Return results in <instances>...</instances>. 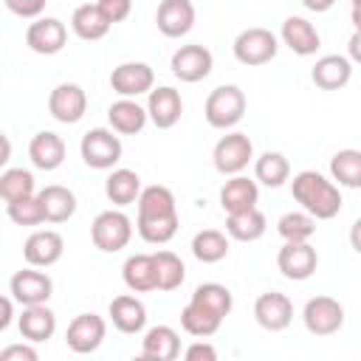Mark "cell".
<instances>
[{
    "mask_svg": "<svg viewBox=\"0 0 361 361\" xmlns=\"http://www.w3.org/2000/svg\"><path fill=\"white\" fill-rule=\"evenodd\" d=\"M290 195L299 203L302 212H307L313 220H333L341 212V186H336L330 178H324L316 169H302L290 180Z\"/></svg>",
    "mask_w": 361,
    "mask_h": 361,
    "instance_id": "1",
    "label": "cell"
},
{
    "mask_svg": "<svg viewBox=\"0 0 361 361\" xmlns=\"http://www.w3.org/2000/svg\"><path fill=\"white\" fill-rule=\"evenodd\" d=\"M245 93L237 85H220L214 87L203 102L206 124L214 130H234L245 116Z\"/></svg>",
    "mask_w": 361,
    "mask_h": 361,
    "instance_id": "2",
    "label": "cell"
},
{
    "mask_svg": "<svg viewBox=\"0 0 361 361\" xmlns=\"http://www.w3.org/2000/svg\"><path fill=\"white\" fill-rule=\"evenodd\" d=\"M234 59L240 65H248V68H257V65H268L276 51H279V37L271 31V28H262V25H251V28H243L237 37H234Z\"/></svg>",
    "mask_w": 361,
    "mask_h": 361,
    "instance_id": "3",
    "label": "cell"
},
{
    "mask_svg": "<svg viewBox=\"0 0 361 361\" xmlns=\"http://www.w3.org/2000/svg\"><path fill=\"white\" fill-rule=\"evenodd\" d=\"M90 240H93V245L99 251L116 254V251L130 245V240H133V220L121 209H104L90 223Z\"/></svg>",
    "mask_w": 361,
    "mask_h": 361,
    "instance_id": "4",
    "label": "cell"
},
{
    "mask_svg": "<svg viewBox=\"0 0 361 361\" xmlns=\"http://www.w3.org/2000/svg\"><path fill=\"white\" fill-rule=\"evenodd\" d=\"M121 138L110 127H93L79 141V155L90 169H113L121 161Z\"/></svg>",
    "mask_w": 361,
    "mask_h": 361,
    "instance_id": "5",
    "label": "cell"
},
{
    "mask_svg": "<svg viewBox=\"0 0 361 361\" xmlns=\"http://www.w3.org/2000/svg\"><path fill=\"white\" fill-rule=\"evenodd\" d=\"M251 161H254V141L240 130H228L226 135H220L212 149V164L226 178L240 175Z\"/></svg>",
    "mask_w": 361,
    "mask_h": 361,
    "instance_id": "6",
    "label": "cell"
},
{
    "mask_svg": "<svg viewBox=\"0 0 361 361\" xmlns=\"http://www.w3.org/2000/svg\"><path fill=\"white\" fill-rule=\"evenodd\" d=\"M302 322L310 336H336L344 327V305L333 296H313L302 307Z\"/></svg>",
    "mask_w": 361,
    "mask_h": 361,
    "instance_id": "7",
    "label": "cell"
},
{
    "mask_svg": "<svg viewBox=\"0 0 361 361\" xmlns=\"http://www.w3.org/2000/svg\"><path fill=\"white\" fill-rule=\"evenodd\" d=\"M104 336H107V322L99 313H79L71 319V324L65 330V344L71 353L87 355L102 347Z\"/></svg>",
    "mask_w": 361,
    "mask_h": 361,
    "instance_id": "8",
    "label": "cell"
},
{
    "mask_svg": "<svg viewBox=\"0 0 361 361\" xmlns=\"http://www.w3.org/2000/svg\"><path fill=\"white\" fill-rule=\"evenodd\" d=\"M212 68H214V56H212V51H209L206 45H197V42H192V45H180V48L172 54V59H169V71H172V76L180 79V82H186V85L203 82V79L212 73Z\"/></svg>",
    "mask_w": 361,
    "mask_h": 361,
    "instance_id": "9",
    "label": "cell"
},
{
    "mask_svg": "<svg viewBox=\"0 0 361 361\" xmlns=\"http://www.w3.org/2000/svg\"><path fill=\"white\" fill-rule=\"evenodd\" d=\"M8 293H11V299H14L17 305H23V307H25V305H42V302H48L51 293H54V279H51L45 271L28 265V268L17 271V274L8 279Z\"/></svg>",
    "mask_w": 361,
    "mask_h": 361,
    "instance_id": "10",
    "label": "cell"
},
{
    "mask_svg": "<svg viewBox=\"0 0 361 361\" xmlns=\"http://www.w3.org/2000/svg\"><path fill=\"white\" fill-rule=\"evenodd\" d=\"M68 42V25L59 17H37L25 28V45L39 56H54Z\"/></svg>",
    "mask_w": 361,
    "mask_h": 361,
    "instance_id": "11",
    "label": "cell"
},
{
    "mask_svg": "<svg viewBox=\"0 0 361 361\" xmlns=\"http://www.w3.org/2000/svg\"><path fill=\"white\" fill-rule=\"evenodd\" d=\"M276 268H279V274H282L285 279H290V282H305V279H310V276L316 274V268H319V254H316V248L310 245V240H307V243H285V245L279 248V254H276Z\"/></svg>",
    "mask_w": 361,
    "mask_h": 361,
    "instance_id": "12",
    "label": "cell"
},
{
    "mask_svg": "<svg viewBox=\"0 0 361 361\" xmlns=\"http://www.w3.org/2000/svg\"><path fill=\"white\" fill-rule=\"evenodd\" d=\"M110 87L121 99H138L155 87V71L147 62H121L110 73Z\"/></svg>",
    "mask_w": 361,
    "mask_h": 361,
    "instance_id": "13",
    "label": "cell"
},
{
    "mask_svg": "<svg viewBox=\"0 0 361 361\" xmlns=\"http://www.w3.org/2000/svg\"><path fill=\"white\" fill-rule=\"evenodd\" d=\"M48 113L59 121V124H76L85 118L87 113V93L82 85L76 82H62L51 90L48 96Z\"/></svg>",
    "mask_w": 361,
    "mask_h": 361,
    "instance_id": "14",
    "label": "cell"
},
{
    "mask_svg": "<svg viewBox=\"0 0 361 361\" xmlns=\"http://www.w3.org/2000/svg\"><path fill=\"white\" fill-rule=\"evenodd\" d=\"M254 319L268 333H282L293 322V302L279 290H265L254 302Z\"/></svg>",
    "mask_w": 361,
    "mask_h": 361,
    "instance_id": "15",
    "label": "cell"
},
{
    "mask_svg": "<svg viewBox=\"0 0 361 361\" xmlns=\"http://www.w3.org/2000/svg\"><path fill=\"white\" fill-rule=\"evenodd\" d=\"M147 118L158 127V130H172L178 121H180V113H183V99H180V90H175L172 85H161V87H152L147 93Z\"/></svg>",
    "mask_w": 361,
    "mask_h": 361,
    "instance_id": "16",
    "label": "cell"
},
{
    "mask_svg": "<svg viewBox=\"0 0 361 361\" xmlns=\"http://www.w3.org/2000/svg\"><path fill=\"white\" fill-rule=\"evenodd\" d=\"M195 3L192 0H161L155 11V25L164 37L180 39L195 28Z\"/></svg>",
    "mask_w": 361,
    "mask_h": 361,
    "instance_id": "17",
    "label": "cell"
},
{
    "mask_svg": "<svg viewBox=\"0 0 361 361\" xmlns=\"http://www.w3.org/2000/svg\"><path fill=\"white\" fill-rule=\"evenodd\" d=\"M62 254H65V240L54 228H39L28 234V240L23 243V259L34 268H51L62 259Z\"/></svg>",
    "mask_w": 361,
    "mask_h": 361,
    "instance_id": "18",
    "label": "cell"
},
{
    "mask_svg": "<svg viewBox=\"0 0 361 361\" xmlns=\"http://www.w3.org/2000/svg\"><path fill=\"white\" fill-rule=\"evenodd\" d=\"M279 42L288 45L296 56H313L322 48V37H319L316 25L307 17H299V14H290V17L282 20Z\"/></svg>",
    "mask_w": 361,
    "mask_h": 361,
    "instance_id": "19",
    "label": "cell"
},
{
    "mask_svg": "<svg viewBox=\"0 0 361 361\" xmlns=\"http://www.w3.org/2000/svg\"><path fill=\"white\" fill-rule=\"evenodd\" d=\"M353 79V59L344 54H324L310 68V82L322 90H341Z\"/></svg>",
    "mask_w": 361,
    "mask_h": 361,
    "instance_id": "20",
    "label": "cell"
},
{
    "mask_svg": "<svg viewBox=\"0 0 361 361\" xmlns=\"http://www.w3.org/2000/svg\"><path fill=\"white\" fill-rule=\"evenodd\" d=\"M107 316H110L113 327H116L118 333H124V336H138V333H144V327H147V307H144V302H141L138 296H133V293L116 296V299L110 302V307H107Z\"/></svg>",
    "mask_w": 361,
    "mask_h": 361,
    "instance_id": "21",
    "label": "cell"
},
{
    "mask_svg": "<svg viewBox=\"0 0 361 361\" xmlns=\"http://www.w3.org/2000/svg\"><path fill=\"white\" fill-rule=\"evenodd\" d=\"M17 330L25 341L31 344H42L56 333V313L48 307V302L42 305H25L23 313L17 316Z\"/></svg>",
    "mask_w": 361,
    "mask_h": 361,
    "instance_id": "22",
    "label": "cell"
},
{
    "mask_svg": "<svg viewBox=\"0 0 361 361\" xmlns=\"http://www.w3.org/2000/svg\"><path fill=\"white\" fill-rule=\"evenodd\" d=\"M65 155H68V147H65L62 135H56L54 130H39L28 144V158L42 172L59 169L65 164Z\"/></svg>",
    "mask_w": 361,
    "mask_h": 361,
    "instance_id": "23",
    "label": "cell"
},
{
    "mask_svg": "<svg viewBox=\"0 0 361 361\" xmlns=\"http://www.w3.org/2000/svg\"><path fill=\"white\" fill-rule=\"evenodd\" d=\"M180 355V333L169 324H155L141 338V358L147 361H175Z\"/></svg>",
    "mask_w": 361,
    "mask_h": 361,
    "instance_id": "24",
    "label": "cell"
},
{
    "mask_svg": "<svg viewBox=\"0 0 361 361\" xmlns=\"http://www.w3.org/2000/svg\"><path fill=\"white\" fill-rule=\"evenodd\" d=\"M147 110L144 104H138L135 99H116L110 107H107V124L113 133L118 135H138L144 127H147Z\"/></svg>",
    "mask_w": 361,
    "mask_h": 361,
    "instance_id": "25",
    "label": "cell"
},
{
    "mask_svg": "<svg viewBox=\"0 0 361 361\" xmlns=\"http://www.w3.org/2000/svg\"><path fill=\"white\" fill-rule=\"evenodd\" d=\"M259 203V186L257 180L245 178L243 172L240 175H228L226 183L220 186V206L223 212H243V209H251Z\"/></svg>",
    "mask_w": 361,
    "mask_h": 361,
    "instance_id": "26",
    "label": "cell"
},
{
    "mask_svg": "<svg viewBox=\"0 0 361 361\" xmlns=\"http://www.w3.org/2000/svg\"><path fill=\"white\" fill-rule=\"evenodd\" d=\"M138 217L135 220H155V217H172L178 214V200L172 195L169 186L152 183V186H141L138 192Z\"/></svg>",
    "mask_w": 361,
    "mask_h": 361,
    "instance_id": "27",
    "label": "cell"
},
{
    "mask_svg": "<svg viewBox=\"0 0 361 361\" xmlns=\"http://www.w3.org/2000/svg\"><path fill=\"white\" fill-rule=\"evenodd\" d=\"M39 203H42V214L45 223H68L76 214V195L68 186L59 183H48L45 189L37 192Z\"/></svg>",
    "mask_w": 361,
    "mask_h": 361,
    "instance_id": "28",
    "label": "cell"
},
{
    "mask_svg": "<svg viewBox=\"0 0 361 361\" xmlns=\"http://www.w3.org/2000/svg\"><path fill=\"white\" fill-rule=\"evenodd\" d=\"M268 228V220L265 214L251 206V209H243V212H228L226 214V234L228 240H237V243H257Z\"/></svg>",
    "mask_w": 361,
    "mask_h": 361,
    "instance_id": "29",
    "label": "cell"
},
{
    "mask_svg": "<svg viewBox=\"0 0 361 361\" xmlns=\"http://www.w3.org/2000/svg\"><path fill=\"white\" fill-rule=\"evenodd\" d=\"M138 192H141V178H138L135 169L118 166V169H110V175L104 178V195L116 209H124V206L135 203Z\"/></svg>",
    "mask_w": 361,
    "mask_h": 361,
    "instance_id": "30",
    "label": "cell"
},
{
    "mask_svg": "<svg viewBox=\"0 0 361 361\" xmlns=\"http://www.w3.org/2000/svg\"><path fill=\"white\" fill-rule=\"evenodd\" d=\"M110 28H113V25L107 23V17L99 11L96 3H82V6H76L73 14H71V31H73L79 39H85V42L104 39Z\"/></svg>",
    "mask_w": 361,
    "mask_h": 361,
    "instance_id": "31",
    "label": "cell"
},
{
    "mask_svg": "<svg viewBox=\"0 0 361 361\" xmlns=\"http://www.w3.org/2000/svg\"><path fill=\"white\" fill-rule=\"evenodd\" d=\"M121 279L133 293H152L155 290V262L152 254H130L121 265Z\"/></svg>",
    "mask_w": 361,
    "mask_h": 361,
    "instance_id": "32",
    "label": "cell"
},
{
    "mask_svg": "<svg viewBox=\"0 0 361 361\" xmlns=\"http://www.w3.org/2000/svg\"><path fill=\"white\" fill-rule=\"evenodd\" d=\"M189 248H192V254H195L197 262L214 265V262H220V259L228 257L231 243H228V234L226 231H220V228H203V231H197L192 237V245Z\"/></svg>",
    "mask_w": 361,
    "mask_h": 361,
    "instance_id": "33",
    "label": "cell"
},
{
    "mask_svg": "<svg viewBox=\"0 0 361 361\" xmlns=\"http://www.w3.org/2000/svg\"><path fill=\"white\" fill-rule=\"evenodd\" d=\"M152 262H155V290H178L186 279V265L183 259L175 254V251H155L152 254Z\"/></svg>",
    "mask_w": 361,
    "mask_h": 361,
    "instance_id": "34",
    "label": "cell"
},
{
    "mask_svg": "<svg viewBox=\"0 0 361 361\" xmlns=\"http://www.w3.org/2000/svg\"><path fill=\"white\" fill-rule=\"evenodd\" d=\"M254 180L268 186V189H279L285 180H290V164L282 152H262L259 158H254Z\"/></svg>",
    "mask_w": 361,
    "mask_h": 361,
    "instance_id": "35",
    "label": "cell"
},
{
    "mask_svg": "<svg viewBox=\"0 0 361 361\" xmlns=\"http://www.w3.org/2000/svg\"><path fill=\"white\" fill-rule=\"evenodd\" d=\"M330 180L344 189L361 186V152L358 149H338L330 158Z\"/></svg>",
    "mask_w": 361,
    "mask_h": 361,
    "instance_id": "36",
    "label": "cell"
},
{
    "mask_svg": "<svg viewBox=\"0 0 361 361\" xmlns=\"http://www.w3.org/2000/svg\"><path fill=\"white\" fill-rule=\"evenodd\" d=\"M189 302L206 307L209 313H214V316H220V319H226V316L231 313V307H234L231 290H228L226 285H220V282H203V285H197V288L192 290V299H189Z\"/></svg>",
    "mask_w": 361,
    "mask_h": 361,
    "instance_id": "37",
    "label": "cell"
},
{
    "mask_svg": "<svg viewBox=\"0 0 361 361\" xmlns=\"http://www.w3.org/2000/svg\"><path fill=\"white\" fill-rule=\"evenodd\" d=\"M220 324H223L220 316L209 313L206 307H200V305H195V302H186V307L180 310V327H183V333H189V336H195V338H209V336H214V333L220 330Z\"/></svg>",
    "mask_w": 361,
    "mask_h": 361,
    "instance_id": "38",
    "label": "cell"
},
{
    "mask_svg": "<svg viewBox=\"0 0 361 361\" xmlns=\"http://www.w3.org/2000/svg\"><path fill=\"white\" fill-rule=\"evenodd\" d=\"M37 192V183H34V175L23 166H8L0 172V200L3 203H11V200H20V197H28Z\"/></svg>",
    "mask_w": 361,
    "mask_h": 361,
    "instance_id": "39",
    "label": "cell"
},
{
    "mask_svg": "<svg viewBox=\"0 0 361 361\" xmlns=\"http://www.w3.org/2000/svg\"><path fill=\"white\" fill-rule=\"evenodd\" d=\"M276 234L285 243H307L316 234V220L302 209L299 212H285L276 220Z\"/></svg>",
    "mask_w": 361,
    "mask_h": 361,
    "instance_id": "40",
    "label": "cell"
},
{
    "mask_svg": "<svg viewBox=\"0 0 361 361\" xmlns=\"http://www.w3.org/2000/svg\"><path fill=\"white\" fill-rule=\"evenodd\" d=\"M178 226H180V214H172V217H155V220H135V231L144 243L149 245H166L175 234H178Z\"/></svg>",
    "mask_w": 361,
    "mask_h": 361,
    "instance_id": "41",
    "label": "cell"
},
{
    "mask_svg": "<svg viewBox=\"0 0 361 361\" xmlns=\"http://www.w3.org/2000/svg\"><path fill=\"white\" fill-rule=\"evenodd\" d=\"M6 214H8V220L14 226H39V223H45L42 203H39L37 192L28 195V197H20V200L6 203Z\"/></svg>",
    "mask_w": 361,
    "mask_h": 361,
    "instance_id": "42",
    "label": "cell"
},
{
    "mask_svg": "<svg viewBox=\"0 0 361 361\" xmlns=\"http://www.w3.org/2000/svg\"><path fill=\"white\" fill-rule=\"evenodd\" d=\"M96 6H99V11L107 17L110 25L124 23V20L130 17V11H133V0H96Z\"/></svg>",
    "mask_w": 361,
    "mask_h": 361,
    "instance_id": "43",
    "label": "cell"
},
{
    "mask_svg": "<svg viewBox=\"0 0 361 361\" xmlns=\"http://www.w3.org/2000/svg\"><path fill=\"white\" fill-rule=\"evenodd\" d=\"M3 3H6V8L14 17H20V20H37V17H42L48 0H3Z\"/></svg>",
    "mask_w": 361,
    "mask_h": 361,
    "instance_id": "44",
    "label": "cell"
},
{
    "mask_svg": "<svg viewBox=\"0 0 361 361\" xmlns=\"http://www.w3.org/2000/svg\"><path fill=\"white\" fill-rule=\"evenodd\" d=\"M39 353L34 350L31 341H23V344H8L0 350V361H37Z\"/></svg>",
    "mask_w": 361,
    "mask_h": 361,
    "instance_id": "45",
    "label": "cell"
},
{
    "mask_svg": "<svg viewBox=\"0 0 361 361\" xmlns=\"http://www.w3.org/2000/svg\"><path fill=\"white\" fill-rule=\"evenodd\" d=\"M183 358L186 361H217V350L206 341V338H197L195 344H189L183 350Z\"/></svg>",
    "mask_w": 361,
    "mask_h": 361,
    "instance_id": "46",
    "label": "cell"
},
{
    "mask_svg": "<svg viewBox=\"0 0 361 361\" xmlns=\"http://www.w3.org/2000/svg\"><path fill=\"white\" fill-rule=\"evenodd\" d=\"M14 322V299L0 293V333Z\"/></svg>",
    "mask_w": 361,
    "mask_h": 361,
    "instance_id": "47",
    "label": "cell"
},
{
    "mask_svg": "<svg viewBox=\"0 0 361 361\" xmlns=\"http://www.w3.org/2000/svg\"><path fill=\"white\" fill-rule=\"evenodd\" d=\"M307 11H313V14H324V11H330L333 6H336V0H299Z\"/></svg>",
    "mask_w": 361,
    "mask_h": 361,
    "instance_id": "48",
    "label": "cell"
},
{
    "mask_svg": "<svg viewBox=\"0 0 361 361\" xmlns=\"http://www.w3.org/2000/svg\"><path fill=\"white\" fill-rule=\"evenodd\" d=\"M8 161H11V141H8V135L0 130V169H3Z\"/></svg>",
    "mask_w": 361,
    "mask_h": 361,
    "instance_id": "49",
    "label": "cell"
},
{
    "mask_svg": "<svg viewBox=\"0 0 361 361\" xmlns=\"http://www.w3.org/2000/svg\"><path fill=\"white\" fill-rule=\"evenodd\" d=\"M350 59L353 62L358 59V31H353V37H350Z\"/></svg>",
    "mask_w": 361,
    "mask_h": 361,
    "instance_id": "50",
    "label": "cell"
},
{
    "mask_svg": "<svg viewBox=\"0 0 361 361\" xmlns=\"http://www.w3.org/2000/svg\"><path fill=\"white\" fill-rule=\"evenodd\" d=\"M358 3H361V0H350V6H353V8H358Z\"/></svg>",
    "mask_w": 361,
    "mask_h": 361,
    "instance_id": "51",
    "label": "cell"
}]
</instances>
